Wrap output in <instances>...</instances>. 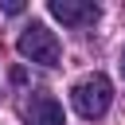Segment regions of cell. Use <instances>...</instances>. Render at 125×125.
<instances>
[{
	"label": "cell",
	"mask_w": 125,
	"mask_h": 125,
	"mask_svg": "<svg viewBox=\"0 0 125 125\" xmlns=\"http://www.w3.org/2000/svg\"><path fill=\"white\" fill-rule=\"evenodd\" d=\"M121 74H125V51H121Z\"/></svg>",
	"instance_id": "8992f818"
},
{
	"label": "cell",
	"mask_w": 125,
	"mask_h": 125,
	"mask_svg": "<svg viewBox=\"0 0 125 125\" xmlns=\"http://www.w3.org/2000/svg\"><path fill=\"white\" fill-rule=\"evenodd\" d=\"M4 12H8V16H20V12H23V4H20V0H8V4H4Z\"/></svg>",
	"instance_id": "5b68a950"
},
{
	"label": "cell",
	"mask_w": 125,
	"mask_h": 125,
	"mask_svg": "<svg viewBox=\"0 0 125 125\" xmlns=\"http://www.w3.org/2000/svg\"><path fill=\"white\" fill-rule=\"evenodd\" d=\"M16 47H20L23 59H31V62H39V66H59V55H62L55 31H51L47 23H39V20H31V23L20 31Z\"/></svg>",
	"instance_id": "7a4b0ae2"
},
{
	"label": "cell",
	"mask_w": 125,
	"mask_h": 125,
	"mask_svg": "<svg viewBox=\"0 0 125 125\" xmlns=\"http://www.w3.org/2000/svg\"><path fill=\"white\" fill-rule=\"evenodd\" d=\"M20 113H23L27 125H62V105H59V98H55V94H43V90L27 94L23 105H20Z\"/></svg>",
	"instance_id": "3957f363"
},
{
	"label": "cell",
	"mask_w": 125,
	"mask_h": 125,
	"mask_svg": "<svg viewBox=\"0 0 125 125\" xmlns=\"http://www.w3.org/2000/svg\"><path fill=\"white\" fill-rule=\"evenodd\" d=\"M47 12H51L55 20L70 23V27H86V23L98 20V4H90V0H51Z\"/></svg>",
	"instance_id": "277c9868"
},
{
	"label": "cell",
	"mask_w": 125,
	"mask_h": 125,
	"mask_svg": "<svg viewBox=\"0 0 125 125\" xmlns=\"http://www.w3.org/2000/svg\"><path fill=\"white\" fill-rule=\"evenodd\" d=\"M70 102H74V109H78V117H86V121H98V117H105L109 113V102H113V86H109V78L105 74H86V78H78L74 82V90H70Z\"/></svg>",
	"instance_id": "6da1fadb"
}]
</instances>
